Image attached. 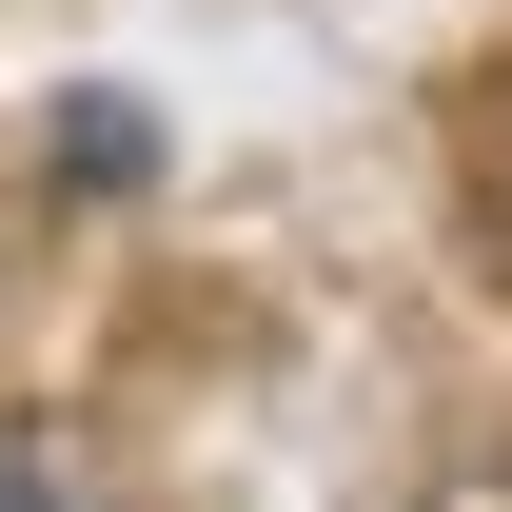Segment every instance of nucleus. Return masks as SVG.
<instances>
[{"label":"nucleus","mask_w":512,"mask_h":512,"mask_svg":"<svg viewBox=\"0 0 512 512\" xmlns=\"http://www.w3.org/2000/svg\"><path fill=\"white\" fill-rule=\"evenodd\" d=\"M60 178H158V119H138V99H60Z\"/></svg>","instance_id":"obj_1"},{"label":"nucleus","mask_w":512,"mask_h":512,"mask_svg":"<svg viewBox=\"0 0 512 512\" xmlns=\"http://www.w3.org/2000/svg\"><path fill=\"white\" fill-rule=\"evenodd\" d=\"M0 512H79V453L40 434V414H0Z\"/></svg>","instance_id":"obj_2"},{"label":"nucleus","mask_w":512,"mask_h":512,"mask_svg":"<svg viewBox=\"0 0 512 512\" xmlns=\"http://www.w3.org/2000/svg\"><path fill=\"white\" fill-rule=\"evenodd\" d=\"M473 158H493V217H512V79L473 99Z\"/></svg>","instance_id":"obj_3"},{"label":"nucleus","mask_w":512,"mask_h":512,"mask_svg":"<svg viewBox=\"0 0 512 512\" xmlns=\"http://www.w3.org/2000/svg\"><path fill=\"white\" fill-rule=\"evenodd\" d=\"M453 512H512V473H493V493H453Z\"/></svg>","instance_id":"obj_4"}]
</instances>
